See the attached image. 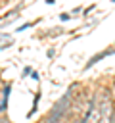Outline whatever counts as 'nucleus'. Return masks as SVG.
Wrapping results in <instances>:
<instances>
[{"mask_svg":"<svg viewBox=\"0 0 115 123\" xmlns=\"http://www.w3.org/2000/svg\"><path fill=\"white\" fill-rule=\"evenodd\" d=\"M111 2H115V0H111Z\"/></svg>","mask_w":115,"mask_h":123,"instance_id":"7ed1b4c3","label":"nucleus"},{"mask_svg":"<svg viewBox=\"0 0 115 123\" xmlns=\"http://www.w3.org/2000/svg\"><path fill=\"white\" fill-rule=\"evenodd\" d=\"M69 17H71V15H69V13H67V12H65V13H61V15H59V19H61V21H67V19H69Z\"/></svg>","mask_w":115,"mask_h":123,"instance_id":"f257e3e1","label":"nucleus"},{"mask_svg":"<svg viewBox=\"0 0 115 123\" xmlns=\"http://www.w3.org/2000/svg\"><path fill=\"white\" fill-rule=\"evenodd\" d=\"M54 2H56V0H46V4H54Z\"/></svg>","mask_w":115,"mask_h":123,"instance_id":"f03ea898","label":"nucleus"}]
</instances>
